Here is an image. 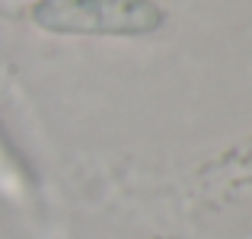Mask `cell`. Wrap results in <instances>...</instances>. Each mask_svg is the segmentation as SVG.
I'll use <instances>...</instances> for the list:
<instances>
[{"mask_svg":"<svg viewBox=\"0 0 252 239\" xmlns=\"http://www.w3.org/2000/svg\"><path fill=\"white\" fill-rule=\"evenodd\" d=\"M29 19L51 35L141 38L166 23L157 0H35Z\"/></svg>","mask_w":252,"mask_h":239,"instance_id":"cell-1","label":"cell"}]
</instances>
